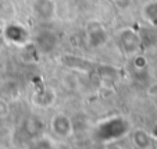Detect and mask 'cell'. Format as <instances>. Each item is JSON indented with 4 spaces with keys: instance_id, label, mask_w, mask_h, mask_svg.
Returning <instances> with one entry per match:
<instances>
[{
    "instance_id": "obj_1",
    "label": "cell",
    "mask_w": 157,
    "mask_h": 149,
    "mask_svg": "<svg viewBox=\"0 0 157 149\" xmlns=\"http://www.w3.org/2000/svg\"><path fill=\"white\" fill-rule=\"evenodd\" d=\"M2 32L4 33L7 39H9L11 43L14 45H18V46H24L27 45V41L29 38V33L28 31L25 29L24 27H21L18 24H10L7 25L6 28H3Z\"/></svg>"
},
{
    "instance_id": "obj_2",
    "label": "cell",
    "mask_w": 157,
    "mask_h": 149,
    "mask_svg": "<svg viewBox=\"0 0 157 149\" xmlns=\"http://www.w3.org/2000/svg\"><path fill=\"white\" fill-rule=\"evenodd\" d=\"M52 130L53 132L60 138H67L71 135L72 132V124L68 116L60 113L56 114L52 120Z\"/></svg>"
},
{
    "instance_id": "obj_3",
    "label": "cell",
    "mask_w": 157,
    "mask_h": 149,
    "mask_svg": "<svg viewBox=\"0 0 157 149\" xmlns=\"http://www.w3.org/2000/svg\"><path fill=\"white\" fill-rule=\"evenodd\" d=\"M33 14L40 20H52L56 13V4L53 0H33Z\"/></svg>"
},
{
    "instance_id": "obj_4",
    "label": "cell",
    "mask_w": 157,
    "mask_h": 149,
    "mask_svg": "<svg viewBox=\"0 0 157 149\" xmlns=\"http://www.w3.org/2000/svg\"><path fill=\"white\" fill-rule=\"evenodd\" d=\"M57 45V38L54 33L49 32V31H43V32L38 33L35 39V46L38 50H40L42 53H50L54 50Z\"/></svg>"
},
{
    "instance_id": "obj_5",
    "label": "cell",
    "mask_w": 157,
    "mask_h": 149,
    "mask_svg": "<svg viewBox=\"0 0 157 149\" xmlns=\"http://www.w3.org/2000/svg\"><path fill=\"white\" fill-rule=\"evenodd\" d=\"M118 43L122 50L129 53V52H133L138 49L139 41H138L136 33L132 32L129 28H127V29H122L121 32L118 33Z\"/></svg>"
},
{
    "instance_id": "obj_6",
    "label": "cell",
    "mask_w": 157,
    "mask_h": 149,
    "mask_svg": "<svg viewBox=\"0 0 157 149\" xmlns=\"http://www.w3.org/2000/svg\"><path fill=\"white\" fill-rule=\"evenodd\" d=\"M54 100H56V92L52 88H43L42 91H38L33 95V103H36L38 106H42V108L52 106L54 103Z\"/></svg>"
},
{
    "instance_id": "obj_7",
    "label": "cell",
    "mask_w": 157,
    "mask_h": 149,
    "mask_svg": "<svg viewBox=\"0 0 157 149\" xmlns=\"http://www.w3.org/2000/svg\"><path fill=\"white\" fill-rule=\"evenodd\" d=\"M89 42L92 43V45L99 46L100 43H103L104 39H106V32H104V28L101 27L99 22H89Z\"/></svg>"
},
{
    "instance_id": "obj_8",
    "label": "cell",
    "mask_w": 157,
    "mask_h": 149,
    "mask_svg": "<svg viewBox=\"0 0 157 149\" xmlns=\"http://www.w3.org/2000/svg\"><path fill=\"white\" fill-rule=\"evenodd\" d=\"M132 142L138 149H149L151 145V138L143 130H135L132 134Z\"/></svg>"
},
{
    "instance_id": "obj_9",
    "label": "cell",
    "mask_w": 157,
    "mask_h": 149,
    "mask_svg": "<svg viewBox=\"0 0 157 149\" xmlns=\"http://www.w3.org/2000/svg\"><path fill=\"white\" fill-rule=\"evenodd\" d=\"M143 15L149 21L157 20V0H150L147 4H145V7H143Z\"/></svg>"
},
{
    "instance_id": "obj_10",
    "label": "cell",
    "mask_w": 157,
    "mask_h": 149,
    "mask_svg": "<svg viewBox=\"0 0 157 149\" xmlns=\"http://www.w3.org/2000/svg\"><path fill=\"white\" fill-rule=\"evenodd\" d=\"M31 149H54L48 139H39L31 146Z\"/></svg>"
},
{
    "instance_id": "obj_11",
    "label": "cell",
    "mask_w": 157,
    "mask_h": 149,
    "mask_svg": "<svg viewBox=\"0 0 157 149\" xmlns=\"http://www.w3.org/2000/svg\"><path fill=\"white\" fill-rule=\"evenodd\" d=\"M9 112H10L9 104L6 103V100L0 99V117H6L9 114Z\"/></svg>"
},
{
    "instance_id": "obj_12",
    "label": "cell",
    "mask_w": 157,
    "mask_h": 149,
    "mask_svg": "<svg viewBox=\"0 0 157 149\" xmlns=\"http://www.w3.org/2000/svg\"><path fill=\"white\" fill-rule=\"evenodd\" d=\"M2 31H3V28H2V22H0V33H2Z\"/></svg>"
}]
</instances>
